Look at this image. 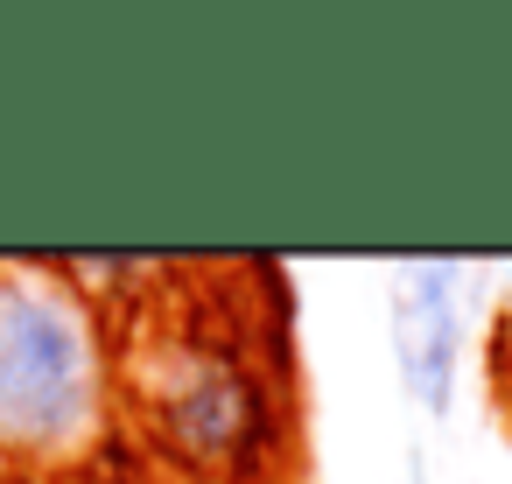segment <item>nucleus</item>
I'll use <instances>...</instances> for the list:
<instances>
[{
    "label": "nucleus",
    "mask_w": 512,
    "mask_h": 484,
    "mask_svg": "<svg viewBox=\"0 0 512 484\" xmlns=\"http://www.w3.org/2000/svg\"><path fill=\"white\" fill-rule=\"evenodd\" d=\"M120 400L113 323L50 267H0V470H71Z\"/></svg>",
    "instance_id": "obj_1"
},
{
    "label": "nucleus",
    "mask_w": 512,
    "mask_h": 484,
    "mask_svg": "<svg viewBox=\"0 0 512 484\" xmlns=\"http://www.w3.org/2000/svg\"><path fill=\"white\" fill-rule=\"evenodd\" d=\"M120 400L148 449L204 484H246L281 449V393L239 330L176 323L120 344Z\"/></svg>",
    "instance_id": "obj_2"
},
{
    "label": "nucleus",
    "mask_w": 512,
    "mask_h": 484,
    "mask_svg": "<svg viewBox=\"0 0 512 484\" xmlns=\"http://www.w3.org/2000/svg\"><path fill=\"white\" fill-rule=\"evenodd\" d=\"M456 260H414L400 267V302H393V337H400V372L414 386L421 407H449V379H456V344H463V316H456Z\"/></svg>",
    "instance_id": "obj_3"
},
{
    "label": "nucleus",
    "mask_w": 512,
    "mask_h": 484,
    "mask_svg": "<svg viewBox=\"0 0 512 484\" xmlns=\"http://www.w3.org/2000/svg\"><path fill=\"white\" fill-rule=\"evenodd\" d=\"M0 484H29V477H0Z\"/></svg>",
    "instance_id": "obj_4"
}]
</instances>
